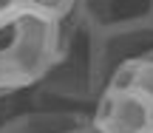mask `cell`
<instances>
[{
  "label": "cell",
  "mask_w": 153,
  "mask_h": 133,
  "mask_svg": "<svg viewBox=\"0 0 153 133\" xmlns=\"http://www.w3.org/2000/svg\"><path fill=\"white\" fill-rule=\"evenodd\" d=\"M34 96H48L51 105H71L85 108L102 91L99 77V31L79 9L60 17V48L34 88Z\"/></svg>",
  "instance_id": "cell-1"
},
{
  "label": "cell",
  "mask_w": 153,
  "mask_h": 133,
  "mask_svg": "<svg viewBox=\"0 0 153 133\" xmlns=\"http://www.w3.org/2000/svg\"><path fill=\"white\" fill-rule=\"evenodd\" d=\"M60 48V17L28 3L0 17V88L11 94L34 88Z\"/></svg>",
  "instance_id": "cell-2"
},
{
  "label": "cell",
  "mask_w": 153,
  "mask_h": 133,
  "mask_svg": "<svg viewBox=\"0 0 153 133\" xmlns=\"http://www.w3.org/2000/svg\"><path fill=\"white\" fill-rule=\"evenodd\" d=\"M91 125L99 133H153V102L139 91L102 88L91 105Z\"/></svg>",
  "instance_id": "cell-3"
},
{
  "label": "cell",
  "mask_w": 153,
  "mask_h": 133,
  "mask_svg": "<svg viewBox=\"0 0 153 133\" xmlns=\"http://www.w3.org/2000/svg\"><path fill=\"white\" fill-rule=\"evenodd\" d=\"M99 31V77L102 88L108 77L125 62H136L153 54V20L128 23L114 28H97Z\"/></svg>",
  "instance_id": "cell-4"
},
{
  "label": "cell",
  "mask_w": 153,
  "mask_h": 133,
  "mask_svg": "<svg viewBox=\"0 0 153 133\" xmlns=\"http://www.w3.org/2000/svg\"><path fill=\"white\" fill-rule=\"evenodd\" d=\"M85 125H91V108L34 105L14 111L0 125V133H76Z\"/></svg>",
  "instance_id": "cell-5"
},
{
  "label": "cell",
  "mask_w": 153,
  "mask_h": 133,
  "mask_svg": "<svg viewBox=\"0 0 153 133\" xmlns=\"http://www.w3.org/2000/svg\"><path fill=\"white\" fill-rule=\"evenodd\" d=\"M76 9L97 28L153 20V0H76Z\"/></svg>",
  "instance_id": "cell-6"
},
{
  "label": "cell",
  "mask_w": 153,
  "mask_h": 133,
  "mask_svg": "<svg viewBox=\"0 0 153 133\" xmlns=\"http://www.w3.org/2000/svg\"><path fill=\"white\" fill-rule=\"evenodd\" d=\"M133 91H139L145 99L153 102V57H145V60L136 62V74H133Z\"/></svg>",
  "instance_id": "cell-7"
},
{
  "label": "cell",
  "mask_w": 153,
  "mask_h": 133,
  "mask_svg": "<svg viewBox=\"0 0 153 133\" xmlns=\"http://www.w3.org/2000/svg\"><path fill=\"white\" fill-rule=\"evenodd\" d=\"M23 3L34 6V9H40V11H48V14H54V17H65V14H71L76 9V0H23Z\"/></svg>",
  "instance_id": "cell-8"
},
{
  "label": "cell",
  "mask_w": 153,
  "mask_h": 133,
  "mask_svg": "<svg viewBox=\"0 0 153 133\" xmlns=\"http://www.w3.org/2000/svg\"><path fill=\"white\" fill-rule=\"evenodd\" d=\"M20 3H23V0H0V17H3L6 11H11L14 6H20Z\"/></svg>",
  "instance_id": "cell-9"
},
{
  "label": "cell",
  "mask_w": 153,
  "mask_h": 133,
  "mask_svg": "<svg viewBox=\"0 0 153 133\" xmlns=\"http://www.w3.org/2000/svg\"><path fill=\"white\" fill-rule=\"evenodd\" d=\"M76 133H99V130L94 128V125H85V128H82V130H76Z\"/></svg>",
  "instance_id": "cell-10"
},
{
  "label": "cell",
  "mask_w": 153,
  "mask_h": 133,
  "mask_svg": "<svg viewBox=\"0 0 153 133\" xmlns=\"http://www.w3.org/2000/svg\"><path fill=\"white\" fill-rule=\"evenodd\" d=\"M9 96H17V94H11V91H6V88H0V99H9Z\"/></svg>",
  "instance_id": "cell-11"
},
{
  "label": "cell",
  "mask_w": 153,
  "mask_h": 133,
  "mask_svg": "<svg viewBox=\"0 0 153 133\" xmlns=\"http://www.w3.org/2000/svg\"><path fill=\"white\" fill-rule=\"evenodd\" d=\"M150 57H153V54H150Z\"/></svg>",
  "instance_id": "cell-12"
}]
</instances>
